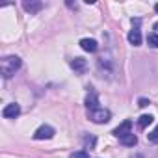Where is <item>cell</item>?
<instances>
[{"mask_svg":"<svg viewBox=\"0 0 158 158\" xmlns=\"http://www.w3.org/2000/svg\"><path fill=\"white\" fill-rule=\"evenodd\" d=\"M130 128H132V121H125V123H121L115 130H114V136L115 138H125L127 134H130Z\"/></svg>","mask_w":158,"mask_h":158,"instance_id":"cell-5","label":"cell"},{"mask_svg":"<svg viewBox=\"0 0 158 158\" xmlns=\"http://www.w3.org/2000/svg\"><path fill=\"white\" fill-rule=\"evenodd\" d=\"M154 11H156V13H158V4H156V6H154Z\"/></svg>","mask_w":158,"mask_h":158,"instance_id":"cell-18","label":"cell"},{"mask_svg":"<svg viewBox=\"0 0 158 158\" xmlns=\"http://www.w3.org/2000/svg\"><path fill=\"white\" fill-rule=\"evenodd\" d=\"M119 141H121L123 145H127V147H134V145L138 143V138H136V136H134V134L130 132V134H127L125 138H121Z\"/></svg>","mask_w":158,"mask_h":158,"instance_id":"cell-11","label":"cell"},{"mask_svg":"<svg viewBox=\"0 0 158 158\" xmlns=\"http://www.w3.org/2000/svg\"><path fill=\"white\" fill-rule=\"evenodd\" d=\"M80 47L86 50V52H95L97 48H99V45H97V41L95 39H89V37H86V39H82L80 41Z\"/></svg>","mask_w":158,"mask_h":158,"instance_id":"cell-6","label":"cell"},{"mask_svg":"<svg viewBox=\"0 0 158 158\" xmlns=\"http://www.w3.org/2000/svg\"><path fill=\"white\" fill-rule=\"evenodd\" d=\"M147 138H149V141H151V143H158V127H156L152 132H149V134H147Z\"/></svg>","mask_w":158,"mask_h":158,"instance_id":"cell-14","label":"cell"},{"mask_svg":"<svg viewBox=\"0 0 158 158\" xmlns=\"http://www.w3.org/2000/svg\"><path fill=\"white\" fill-rule=\"evenodd\" d=\"M86 145L88 147H93L95 145V138H86Z\"/></svg>","mask_w":158,"mask_h":158,"instance_id":"cell-17","label":"cell"},{"mask_svg":"<svg viewBox=\"0 0 158 158\" xmlns=\"http://www.w3.org/2000/svg\"><path fill=\"white\" fill-rule=\"evenodd\" d=\"M23 65L21 58L19 56H6L2 60V63H0V73H2L4 78H11L15 74V71H19Z\"/></svg>","mask_w":158,"mask_h":158,"instance_id":"cell-1","label":"cell"},{"mask_svg":"<svg viewBox=\"0 0 158 158\" xmlns=\"http://www.w3.org/2000/svg\"><path fill=\"white\" fill-rule=\"evenodd\" d=\"M71 67H73L76 73H84L86 67H88V63H86V60H82V58H74V60L71 61Z\"/></svg>","mask_w":158,"mask_h":158,"instance_id":"cell-7","label":"cell"},{"mask_svg":"<svg viewBox=\"0 0 158 158\" xmlns=\"http://www.w3.org/2000/svg\"><path fill=\"white\" fill-rule=\"evenodd\" d=\"M99 99H97V95L95 93H89L88 97H86V106H88V110H97L99 106Z\"/></svg>","mask_w":158,"mask_h":158,"instance_id":"cell-10","label":"cell"},{"mask_svg":"<svg viewBox=\"0 0 158 158\" xmlns=\"http://www.w3.org/2000/svg\"><path fill=\"white\" fill-rule=\"evenodd\" d=\"M128 41H130L134 47L141 45V34H139V30H138V28H132V30L128 32Z\"/></svg>","mask_w":158,"mask_h":158,"instance_id":"cell-8","label":"cell"},{"mask_svg":"<svg viewBox=\"0 0 158 158\" xmlns=\"http://www.w3.org/2000/svg\"><path fill=\"white\" fill-rule=\"evenodd\" d=\"M19 114H21V106L15 104V102H13V104H8V106L2 110V115H4L6 119H15Z\"/></svg>","mask_w":158,"mask_h":158,"instance_id":"cell-4","label":"cell"},{"mask_svg":"<svg viewBox=\"0 0 158 158\" xmlns=\"http://www.w3.org/2000/svg\"><path fill=\"white\" fill-rule=\"evenodd\" d=\"M23 8H24L28 13H37V11L43 8V4H41V2H24Z\"/></svg>","mask_w":158,"mask_h":158,"instance_id":"cell-9","label":"cell"},{"mask_svg":"<svg viewBox=\"0 0 158 158\" xmlns=\"http://www.w3.org/2000/svg\"><path fill=\"white\" fill-rule=\"evenodd\" d=\"M52 136H54V128L48 127V125H41V127L35 130V134H34L35 139H50Z\"/></svg>","mask_w":158,"mask_h":158,"instance_id":"cell-3","label":"cell"},{"mask_svg":"<svg viewBox=\"0 0 158 158\" xmlns=\"http://www.w3.org/2000/svg\"><path fill=\"white\" fill-rule=\"evenodd\" d=\"M69 158H89V156H88L86 151H76V152H73Z\"/></svg>","mask_w":158,"mask_h":158,"instance_id":"cell-15","label":"cell"},{"mask_svg":"<svg viewBox=\"0 0 158 158\" xmlns=\"http://www.w3.org/2000/svg\"><path fill=\"white\" fill-rule=\"evenodd\" d=\"M147 43H149L151 47H154V48H158V35H156V34H151V35L147 37Z\"/></svg>","mask_w":158,"mask_h":158,"instance_id":"cell-13","label":"cell"},{"mask_svg":"<svg viewBox=\"0 0 158 158\" xmlns=\"http://www.w3.org/2000/svg\"><path fill=\"white\" fill-rule=\"evenodd\" d=\"M88 115H89V119H91L93 123H99V125H102V123H108V121H110V117H112V114H110L108 110H104V108L89 110V112H88Z\"/></svg>","mask_w":158,"mask_h":158,"instance_id":"cell-2","label":"cell"},{"mask_svg":"<svg viewBox=\"0 0 158 158\" xmlns=\"http://www.w3.org/2000/svg\"><path fill=\"white\" fill-rule=\"evenodd\" d=\"M149 104H151V102H149L147 99H139V104H138V106H141V108H145V106H149Z\"/></svg>","mask_w":158,"mask_h":158,"instance_id":"cell-16","label":"cell"},{"mask_svg":"<svg viewBox=\"0 0 158 158\" xmlns=\"http://www.w3.org/2000/svg\"><path fill=\"white\" fill-rule=\"evenodd\" d=\"M151 123H152V115H147V114H145V115H141V117L138 119L139 128H145V127H149Z\"/></svg>","mask_w":158,"mask_h":158,"instance_id":"cell-12","label":"cell"}]
</instances>
